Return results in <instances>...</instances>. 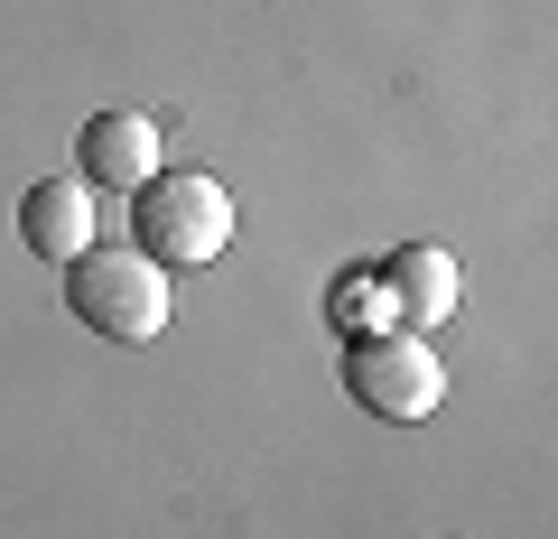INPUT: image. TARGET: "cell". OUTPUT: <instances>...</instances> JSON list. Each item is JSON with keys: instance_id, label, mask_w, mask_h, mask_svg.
Wrapping results in <instances>:
<instances>
[{"instance_id": "1", "label": "cell", "mask_w": 558, "mask_h": 539, "mask_svg": "<svg viewBox=\"0 0 558 539\" xmlns=\"http://www.w3.org/2000/svg\"><path fill=\"white\" fill-rule=\"evenodd\" d=\"M131 233H140V252L159 260V270H205V260H223V242H233V196H223V177H205V168H168V177H149L131 196Z\"/></svg>"}, {"instance_id": "2", "label": "cell", "mask_w": 558, "mask_h": 539, "mask_svg": "<svg viewBox=\"0 0 558 539\" xmlns=\"http://www.w3.org/2000/svg\"><path fill=\"white\" fill-rule=\"evenodd\" d=\"M65 307L102 344H159L168 335V270L149 252H75L65 260Z\"/></svg>"}, {"instance_id": "3", "label": "cell", "mask_w": 558, "mask_h": 539, "mask_svg": "<svg viewBox=\"0 0 558 539\" xmlns=\"http://www.w3.org/2000/svg\"><path fill=\"white\" fill-rule=\"evenodd\" d=\"M344 391H354L363 419H391V428H418V419H438V400H447V363L428 354L418 335H354L344 344Z\"/></svg>"}, {"instance_id": "4", "label": "cell", "mask_w": 558, "mask_h": 539, "mask_svg": "<svg viewBox=\"0 0 558 539\" xmlns=\"http://www.w3.org/2000/svg\"><path fill=\"white\" fill-rule=\"evenodd\" d=\"M84 186H102V196H140V186L159 177V121H140V112H94L84 121Z\"/></svg>"}, {"instance_id": "5", "label": "cell", "mask_w": 558, "mask_h": 539, "mask_svg": "<svg viewBox=\"0 0 558 539\" xmlns=\"http://www.w3.org/2000/svg\"><path fill=\"white\" fill-rule=\"evenodd\" d=\"M20 242L38 260H75V252H94V186L84 177H47V186H28L20 196Z\"/></svg>"}, {"instance_id": "6", "label": "cell", "mask_w": 558, "mask_h": 539, "mask_svg": "<svg viewBox=\"0 0 558 539\" xmlns=\"http://www.w3.org/2000/svg\"><path fill=\"white\" fill-rule=\"evenodd\" d=\"M381 289L400 298V317H410V326H438V317H457L465 270L438 252V242H410V252H391V260H381Z\"/></svg>"}]
</instances>
